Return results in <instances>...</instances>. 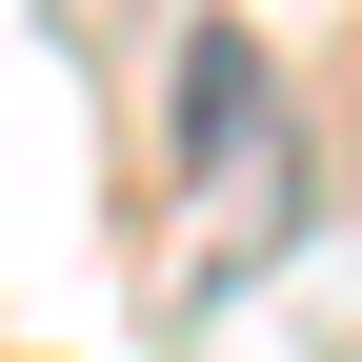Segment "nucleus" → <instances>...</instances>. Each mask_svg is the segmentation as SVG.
Listing matches in <instances>:
<instances>
[{
  "instance_id": "nucleus-1",
  "label": "nucleus",
  "mask_w": 362,
  "mask_h": 362,
  "mask_svg": "<svg viewBox=\"0 0 362 362\" xmlns=\"http://www.w3.org/2000/svg\"><path fill=\"white\" fill-rule=\"evenodd\" d=\"M262 101H282V61H262L242 21H202L181 40V181H242L262 161Z\"/></svg>"
}]
</instances>
